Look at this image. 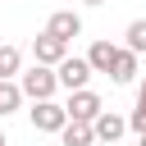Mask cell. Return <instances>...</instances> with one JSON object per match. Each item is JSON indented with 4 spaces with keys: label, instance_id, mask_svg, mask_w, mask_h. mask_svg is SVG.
Returning a JSON list of instances; mask_svg holds the SVG:
<instances>
[{
    "label": "cell",
    "instance_id": "ba28073f",
    "mask_svg": "<svg viewBox=\"0 0 146 146\" xmlns=\"http://www.w3.org/2000/svg\"><path fill=\"white\" fill-rule=\"evenodd\" d=\"M119 50H123V46H114V41H91L87 59H91V68H96V73H110V68H114V59H119Z\"/></svg>",
    "mask_w": 146,
    "mask_h": 146
},
{
    "label": "cell",
    "instance_id": "5bb4252c",
    "mask_svg": "<svg viewBox=\"0 0 146 146\" xmlns=\"http://www.w3.org/2000/svg\"><path fill=\"white\" fill-rule=\"evenodd\" d=\"M128 128H132L137 137H146V105H141V100H137V110L128 114Z\"/></svg>",
    "mask_w": 146,
    "mask_h": 146
},
{
    "label": "cell",
    "instance_id": "ac0fdd59",
    "mask_svg": "<svg viewBox=\"0 0 146 146\" xmlns=\"http://www.w3.org/2000/svg\"><path fill=\"white\" fill-rule=\"evenodd\" d=\"M0 146H9V141H5V132H0Z\"/></svg>",
    "mask_w": 146,
    "mask_h": 146
},
{
    "label": "cell",
    "instance_id": "7a4b0ae2",
    "mask_svg": "<svg viewBox=\"0 0 146 146\" xmlns=\"http://www.w3.org/2000/svg\"><path fill=\"white\" fill-rule=\"evenodd\" d=\"M27 119H32L36 132H64V128H68V110H64L59 100H32Z\"/></svg>",
    "mask_w": 146,
    "mask_h": 146
},
{
    "label": "cell",
    "instance_id": "277c9868",
    "mask_svg": "<svg viewBox=\"0 0 146 146\" xmlns=\"http://www.w3.org/2000/svg\"><path fill=\"white\" fill-rule=\"evenodd\" d=\"M32 59H36V64L59 68V64L68 59V41H64V36H55V32H41V36H32Z\"/></svg>",
    "mask_w": 146,
    "mask_h": 146
},
{
    "label": "cell",
    "instance_id": "5b68a950",
    "mask_svg": "<svg viewBox=\"0 0 146 146\" xmlns=\"http://www.w3.org/2000/svg\"><path fill=\"white\" fill-rule=\"evenodd\" d=\"M91 73H96V68H91V59H87V55H82V59H78V55H68V59L59 64V87H64V91H82V87L91 82Z\"/></svg>",
    "mask_w": 146,
    "mask_h": 146
},
{
    "label": "cell",
    "instance_id": "8992f818",
    "mask_svg": "<svg viewBox=\"0 0 146 146\" xmlns=\"http://www.w3.org/2000/svg\"><path fill=\"white\" fill-rule=\"evenodd\" d=\"M46 32H55V36H64V41H73V36H82V14H73V9H55V14H50V23H46Z\"/></svg>",
    "mask_w": 146,
    "mask_h": 146
},
{
    "label": "cell",
    "instance_id": "2e32d148",
    "mask_svg": "<svg viewBox=\"0 0 146 146\" xmlns=\"http://www.w3.org/2000/svg\"><path fill=\"white\" fill-rule=\"evenodd\" d=\"M82 5H105V0H82Z\"/></svg>",
    "mask_w": 146,
    "mask_h": 146
},
{
    "label": "cell",
    "instance_id": "9c48e42d",
    "mask_svg": "<svg viewBox=\"0 0 146 146\" xmlns=\"http://www.w3.org/2000/svg\"><path fill=\"white\" fill-rule=\"evenodd\" d=\"M110 78L119 82V87H128V82H137V55L123 46L119 50V59H114V68H110Z\"/></svg>",
    "mask_w": 146,
    "mask_h": 146
},
{
    "label": "cell",
    "instance_id": "9a60e30c",
    "mask_svg": "<svg viewBox=\"0 0 146 146\" xmlns=\"http://www.w3.org/2000/svg\"><path fill=\"white\" fill-rule=\"evenodd\" d=\"M137 100H141V105H146V78H141V87H137Z\"/></svg>",
    "mask_w": 146,
    "mask_h": 146
},
{
    "label": "cell",
    "instance_id": "4fadbf2b",
    "mask_svg": "<svg viewBox=\"0 0 146 146\" xmlns=\"http://www.w3.org/2000/svg\"><path fill=\"white\" fill-rule=\"evenodd\" d=\"M123 36H128V41H123V46H128V50H132V55H146V18H132V23H128V32H123Z\"/></svg>",
    "mask_w": 146,
    "mask_h": 146
},
{
    "label": "cell",
    "instance_id": "8fae6325",
    "mask_svg": "<svg viewBox=\"0 0 146 146\" xmlns=\"http://www.w3.org/2000/svg\"><path fill=\"white\" fill-rule=\"evenodd\" d=\"M23 100H27V96H23V87H18L14 78H9V82H0V119H5V114H14Z\"/></svg>",
    "mask_w": 146,
    "mask_h": 146
},
{
    "label": "cell",
    "instance_id": "52a82bcc",
    "mask_svg": "<svg viewBox=\"0 0 146 146\" xmlns=\"http://www.w3.org/2000/svg\"><path fill=\"white\" fill-rule=\"evenodd\" d=\"M91 128H96V141H110V146H114V141L128 132V119H123V114H114V110H105Z\"/></svg>",
    "mask_w": 146,
    "mask_h": 146
},
{
    "label": "cell",
    "instance_id": "7c38bea8",
    "mask_svg": "<svg viewBox=\"0 0 146 146\" xmlns=\"http://www.w3.org/2000/svg\"><path fill=\"white\" fill-rule=\"evenodd\" d=\"M18 73H23L18 46H0V82H9V78H18Z\"/></svg>",
    "mask_w": 146,
    "mask_h": 146
},
{
    "label": "cell",
    "instance_id": "e0dca14e",
    "mask_svg": "<svg viewBox=\"0 0 146 146\" xmlns=\"http://www.w3.org/2000/svg\"><path fill=\"white\" fill-rule=\"evenodd\" d=\"M137 146H146V137H137Z\"/></svg>",
    "mask_w": 146,
    "mask_h": 146
},
{
    "label": "cell",
    "instance_id": "30bf717a",
    "mask_svg": "<svg viewBox=\"0 0 146 146\" xmlns=\"http://www.w3.org/2000/svg\"><path fill=\"white\" fill-rule=\"evenodd\" d=\"M59 137H64V146H91V141H96V128H91V123L68 119V128H64Z\"/></svg>",
    "mask_w": 146,
    "mask_h": 146
},
{
    "label": "cell",
    "instance_id": "3957f363",
    "mask_svg": "<svg viewBox=\"0 0 146 146\" xmlns=\"http://www.w3.org/2000/svg\"><path fill=\"white\" fill-rule=\"evenodd\" d=\"M64 110H68V119H78V123H96V119L105 114V105H100V96H96L91 87H82V91H68Z\"/></svg>",
    "mask_w": 146,
    "mask_h": 146
},
{
    "label": "cell",
    "instance_id": "6da1fadb",
    "mask_svg": "<svg viewBox=\"0 0 146 146\" xmlns=\"http://www.w3.org/2000/svg\"><path fill=\"white\" fill-rule=\"evenodd\" d=\"M18 87H23L27 100H55V91H59V68L32 64L27 73H18Z\"/></svg>",
    "mask_w": 146,
    "mask_h": 146
}]
</instances>
